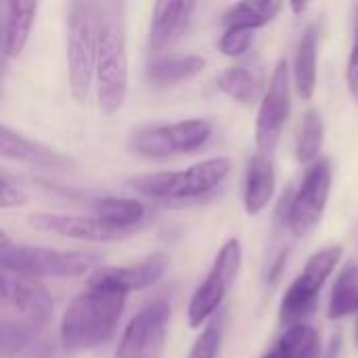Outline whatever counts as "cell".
<instances>
[{
  "label": "cell",
  "instance_id": "obj_1",
  "mask_svg": "<svg viewBox=\"0 0 358 358\" xmlns=\"http://www.w3.org/2000/svg\"><path fill=\"white\" fill-rule=\"evenodd\" d=\"M126 296L109 283L90 279L88 287L63 313L59 327L63 348L76 352L107 342L124 313Z\"/></svg>",
  "mask_w": 358,
  "mask_h": 358
},
{
  "label": "cell",
  "instance_id": "obj_2",
  "mask_svg": "<svg viewBox=\"0 0 358 358\" xmlns=\"http://www.w3.org/2000/svg\"><path fill=\"white\" fill-rule=\"evenodd\" d=\"M101 44L96 63V99L103 113L113 115L122 109L128 94V52L122 2H99Z\"/></svg>",
  "mask_w": 358,
  "mask_h": 358
},
{
  "label": "cell",
  "instance_id": "obj_3",
  "mask_svg": "<svg viewBox=\"0 0 358 358\" xmlns=\"http://www.w3.org/2000/svg\"><path fill=\"white\" fill-rule=\"evenodd\" d=\"M101 44V6L99 2L67 4V71L69 90L78 103H84L96 80Z\"/></svg>",
  "mask_w": 358,
  "mask_h": 358
},
{
  "label": "cell",
  "instance_id": "obj_4",
  "mask_svg": "<svg viewBox=\"0 0 358 358\" xmlns=\"http://www.w3.org/2000/svg\"><path fill=\"white\" fill-rule=\"evenodd\" d=\"M99 262L101 256L94 252L23 245L13 243L4 231L0 233V266L6 273L25 277H80Z\"/></svg>",
  "mask_w": 358,
  "mask_h": 358
},
{
  "label": "cell",
  "instance_id": "obj_5",
  "mask_svg": "<svg viewBox=\"0 0 358 358\" xmlns=\"http://www.w3.org/2000/svg\"><path fill=\"white\" fill-rule=\"evenodd\" d=\"M231 174L227 157H210L180 172H157L132 178V189L151 199L164 201H191L208 197Z\"/></svg>",
  "mask_w": 358,
  "mask_h": 358
},
{
  "label": "cell",
  "instance_id": "obj_6",
  "mask_svg": "<svg viewBox=\"0 0 358 358\" xmlns=\"http://www.w3.org/2000/svg\"><path fill=\"white\" fill-rule=\"evenodd\" d=\"M212 138L208 120H182L174 124H149L130 132L128 149L136 155L164 159L170 155L193 153Z\"/></svg>",
  "mask_w": 358,
  "mask_h": 358
},
{
  "label": "cell",
  "instance_id": "obj_7",
  "mask_svg": "<svg viewBox=\"0 0 358 358\" xmlns=\"http://www.w3.org/2000/svg\"><path fill=\"white\" fill-rule=\"evenodd\" d=\"M342 254H344L342 245H329L315 252L308 258L302 275L296 277V281L289 285V289L281 300V308H279L281 325L287 327L304 325V321L313 315L317 306V298L323 285L327 283L338 262L342 260Z\"/></svg>",
  "mask_w": 358,
  "mask_h": 358
},
{
  "label": "cell",
  "instance_id": "obj_8",
  "mask_svg": "<svg viewBox=\"0 0 358 358\" xmlns=\"http://www.w3.org/2000/svg\"><path fill=\"white\" fill-rule=\"evenodd\" d=\"M243 260V248L239 239H229L216 254L210 273L191 298L187 319L193 329L201 327L222 304L231 285L235 283Z\"/></svg>",
  "mask_w": 358,
  "mask_h": 358
},
{
  "label": "cell",
  "instance_id": "obj_9",
  "mask_svg": "<svg viewBox=\"0 0 358 358\" xmlns=\"http://www.w3.org/2000/svg\"><path fill=\"white\" fill-rule=\"evenodd\" d=\"M331 193V164L317 159L304 174L302 185L287 206V227L296 237H306L323 218Z\"/></svg>",
  "mask_w": 358,
  "mask_h": 358
},
{
  "label": "cell",
  "instance_id": "obj_10",
  "mask_svg": "<svg viewBox=\"0 0 358 358\" xmlns=\"http://www.w3.org/2000/svg\"><path fill=\"white\" fill-rule=\"evenodd\" d=\"M292 111V84H289V67L281 59L271 76L268 88L262 94L258 120H256V145L258 153L273 155L277 149L283 128L287 124Z\"/></svg>",
  "mask_w": 358,
  "mask_h": 358
},
{
  "label": "cell",
  "instance_id": "obj_11",
  "mask_svg": "<svg viewBox=\"0 0 358 358\" xmlns=\"http://www.w3.org/2000/svg\"><path fill=\"white\" fill-rule=\"evenodd\" d=\"M170 323V306L153 302L141 308L124 329L113 358H162Z\"/></svg>",
  "mask_w": 358,
  "mask_h": 358
},
{
  "label": "cell",
  "instance_id": "obj_12",
  "mask_svg": "<svg viewBox=\"0 0 358 358\" xmlns=\"http://www.w3.org/2000/svg\"><path fill=\"white\" fill-rule=\"evenodd\" d=\"M0 300L4 308L15 313V321L40 331L52 317V298L48 289L34 277L15 275L2 271L0 275Z\"/></svg>",
  "mask_w": 358,
  "mask_h": 358
},
{
  "label": "cell",
  "instance_id": "obj_13",
  "mask_svg": "<svg viewBox=\"0 0 358 358\" xmlns=\"http://www.w3.org/2000/svg\"><path fill=\"white\" fill-rule=\"evenodd\" d=\"M29 227L46 233H57L61 237L105 243V241H122L132 237L130 231H120L109 227L96 216H71V214H34L29 216Z\"/></svg>",
  "mask_w": 358,
  "mask_h": 358
},
{
  "label": "cell",
  "instance_id": "obj_14",
  "mask_svg": "<svg viewBox=\"0 0 358 358\" xmlns=\"http://www.w3.org/2000/svg\"><path fill=\"white\" fill-rule=\"evenodd\" d=\"M0 155L4 159H13L29 168L57 170V172H67L76 168V162L67 153H61L40 141L27 138L25 134L13 130L6 124L0 126Z\"/></svg>",
  "mask_w": 358,
  "mask_h": 358
},
{
  "label": "cell",
  "instance_id": "obj_15",
  "mask_svg": "<svg viewBox=\"0 0 358 358\" xmlns=\"http://www.w3.org/2000/svg\"><path fill=\"white\" fill-rule=\"evenodd\" d=\"M168 266H170V258L166 254H153L136 264L96 268V273L90 279L109 283L117 287L120 292L130 294V292H138V289H147L155 285L166 275Z\"/></svg>",
  "mask_w": 358,
  "mask_h": 358
},
{
  "label": "cell",
  "instance_id": "obj_16",
  "mask_svg": "<svg viewBox=\"0 0 358 358\" xmlns=\"http://www.w3.org/2000/svg\"><path fill=\"white\" fill-rule=\"evenodd\" d=\"M195 8V2H155L147 34L149 50L159 52L180 40L193 19Z\"/></svg>",
  "mask_w": 358,
  "mask_h": 358
},
{
  "label": "cell",
  "instance_id": "obj_17",
  "mask_svg": "<svg viewBox=\"0 0 358 358\" xmlns=\"http://www.w3.org/2000/svg\"><path fill=\"white\" fill-rule=\"evenodd\" d=\"M38 13V2L34 0H6L2 2V57L17 59L27 40Z\"/></svg>",
  "mask_w": 358,
  "mask_h": 358
},
{
  "label": "cell",
  "instance_id": "obj_18",
  "mask_svg": "<svg viewBox=\"0 0 358 358\" xmlns=\"http://www.w3.org/2000/svg\"><path fill=\"white\" fill-rule=\"evenodd\" d=\"M275 164L271 155L256 153L245 172V187H243V208L250 216L260 214L273 199L275 195Z\"/></svg>",
  "mask_w": 358,
  "mask_h": 358
},
{
  "label": "cell",
  "instance_id": "obj_19",
  "mask_svg": "<svg viewBox=\"0 0 358 358\" xmlns=\"http://www.w3.org/2000/svg\"><path fill=\"white\" fill-rule=\"evenodd\" d=\"M206 69V59L197 55H162L147 63L145 78L155 86H174Z\"/></svg>",
  "mask_w": 358,
  "mask_h": 358
},
{
  "label": "cell",
  "instance_id": "obj_20",
  "mask_svg": "<svg viewBox=\"0 0 358 358\" xmlns=\"http://www.w3.org/2000/svg\"><path fill=\"white\" fill-rule=\"evenodd\" d=\"M317 52H319V27L308 25L296 46L294 57V84L304 101H310L317 88Z\"/></svg>",
  "mask_w": 358,
  "mask_h": 358
},
{
  "label": "cell",
  "instance_id": "obj_21",
  "mask_svg": "<svg viewBox=\"0 0 358 358\" xmlns=\"http://www.w3.org/2000/svg\"><path fill=\"white\" fill-rule=\"evenodd\" d=\"M92 212L109 227L130 233H136L147 216V210L141 201L130 197H111V195L94 199Z\"/></svg>",
  "mask_w": 358,
  "mask_h": 358
},
{
  "label": "cell",
  "instance_id": "obj_22",
  "mask_svg": "<svg viewBox=\"0 0 358 358\" xmlns=\"http://www.w3.org/2000/svg\"><path fill=\"white\" fill-rule=\"evenodd\" d=\"M218 88L241 105H252L262 94V73L250 65H233L218 76Z\"/></svg>",
  "mask_w": 358,
  "mask_h": 358
},
{
  "label": "cell",
  "instance_id": "obj_23",
  "mask_svg": "<svg viewBox=\"0 0 358 358\" xmlns=\"http://www.w3.org/2000/svg\"><path fill=\"white\" fill-rule=\"evenodd\" d=\"M281 10V2L277 0H262V2H239L224 10L222 23L227 27H248L258 29L268 25Z\"/></svg>",
  "mask_w": 358,
  "mask_h": 358
},
{
  "label": "cell",
  "instance_id": "obj_24",
  "mask_svg": "<svg viewBox=\"0 0 358 358\" xmlns=\"http://www.w3.org/2000/svg\"><path fill=\"white\" fill-rule=\"evenodd\" d=\"M352 313H358V264L357 262H348L338 279L336 285L331 289L329 296V306H327V315L329 319H344Z\"/></svg>",
  "mask_w": 358,
  "mask_h": 358
},
{
  "label": "cell",
  "instance_id": "obj_25",
  "mask_svg": "<svg viewBox=\"0 0 358 358\" xmlns=\"http://www.w3.org/2000/svg\"><path fill=\"white\" fill-rule=\"evenodd\" d=\"M321 340L315 327L310 325H296L289 327L277 346L271 350L273 358H319Z\"/></svg>",
  "mask_w": 358,
  "mask_h": 358
},
{
  "label": "cell",
  "instance_id": "obj_26",
  "mask_svg": "<svg viewBox=\"0 0 358 358\" xmlns=\"http://www.w3.org/2000/svg\"><path fill=\"white\" fill-rule=\"evenodd\" d=\"M323 138H325V126H323V117L319 115V111H308L304 115V122L300 126V134L296 141V157L300 164H315V159L319 157V151L323 147Z\"/></svg>",
  "mask_w": 358,
  "mask_h": 358
},
{
  "label": "cell",
  "instance_id": "obj_27",
  "mask_svg": "<svg viewBox=\"0 0 358 358\" xmlns=\"http://www.w3.org/2000/svg\"><path fill=\"white\" fill-rule=\"evenodd\" d=\"M38 331H34L31 327L10 319V317H2L0 321V352L2 358H15L19 352H23L31 338Z\"/></svg>",
  "mask_w": 358,
  "mask_h": 358
},
{
  "label": "cell",
  "instance_id": "obj_28",
  "mask_svg": "<svg viewBox=\"0 0 358 358\" xmlns=\"http://www.w3.org/2000/svg\"><path fill=\"white\" fill-rule=\"evenodd\" d=\"M222 331H224L222 319H212L197 336L195 344L191 346L189 358H218L222 346Z\"/></svg>",
  "mask_w": 358,
  "mask_h": 358
},
{
  "label": "cell",
  "instance_id": "obj_29",
  "mask_svg": "<svg viewBox=\"0 0 358 358\" xmlns=\"http://www.w3.org/2000/svg\"><path fill=\"white\" fill-rule=\"evenodd\" d=\"M256 34L254 29H248V27H227L220 42H218V48L222 55L227 57H241L248 52V48L252 46Z\"/></svg>",
  "mask_w": 358,
  "mask_h": 358
},
{
  "label": "cell",
  "instance_id": "obj_30",
  "mask_svg": "<svg viewBox=\"0 0 358 358\" xmlns=\"http://www.w3.org/2000/svg\"><path fill=\"white\" fill-rule=\"evenodd\" d=\"M346 84L350 94L358 101V2L352 6V46L346 63Z\"/></svg>",
  "mask_w": 358,
  "mask_h": 358
},
{
  "label": "cell",
  "instance_id": "obj_31",
  "mask_svg": "<svg viewBox=\"0 0 358 358\" xmlns=\"http://www.w3.org/2000/svg\"><path fill=\"white\" fill-rule=\"evenodd\" d=\"M25 203H27V193L19 185H15L6 172H2V176H0V208L8 210V208H19Z\"/></svg>",
  "mask_w": 358,
  "mask_h": 358
},
{
  "label": "cell",
  "instance_id": "obj_32",
  "mask_svg": "<svg viewBox=\"0 0 358 358\" xmlns=\"http://www.w3.org/2000/svg\"><path fill=\"white\" fill-rule=\"evenodd\" d=\"M340 346H342V340H340V338H338V340H334V342H331V346H329V350H327V358H338Z\"/></svg>",
  "mask_w": 358,
  "mask_h": 358
},
{
  "label": "cell",
  "instance_id": "obj_33",
  "mask_svg": "<svg viewBox=\"0 0 358 358\" xmlns=\"http://www.w3.org/2000/svg\"><path fill=\"white\" fill-rule=\"evenodd\" d=\"M289 6H292V10H294L296 15H302V13L308 8V2H292Z\"/></svg>",
  "mask_w": 358,
  "mask_h": 358
},
{
  "label": "cell",
  "instance_id": "obj_34",
  "mask_svg": "<svg viewBox=\"0 0 358 358\" xmlns=\"http://www.w3.org/2000/svg\"><path fill=\"white\" fill-rule=\"evenodd\" d=\"M262 358H273V355H271V352H266V355H264Z\"/></svg>",
  "mask_w": 358,
  "mask_h": 358
},
{
  "label": "cell",
  "instance_id": "obj_35",
  "mask_svg": "<svg viewBox=\"0 0 358 358\" xmlns=\"http://www.w3.org/2000/svg\"><path fill=\"white\" fill-rule=\"evenodd\" d=\"M36 358H46V357H36Z\"/></svg>",
  "mask_w": 358,
  "mask_h": 358
}]
</instances>
